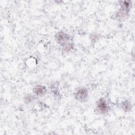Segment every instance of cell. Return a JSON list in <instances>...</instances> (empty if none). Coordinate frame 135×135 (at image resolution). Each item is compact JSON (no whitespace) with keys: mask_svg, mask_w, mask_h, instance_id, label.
Masks as SVG:
<instances>
[{"mask_svg":"<svg viewBox=\"0 0 135 135\" xmlns=\"http://www.w3.org/2000/svg\"><path fill=\"white\" fill-rule=\"evenodd\" d=\"M97 107L98 110L101 113H106L108 110V107L107 106L104 101H102V100L98 102Z\"/></svg>","mask_w":135,"mask_h":135,"instance_id":"cell-1","label":"cell"},{"mask_svg":"<svg viewBox=\"0 0 135 135\" xmlns=\"http://www.w3.org/2000/svg\"><path fill=\"white\" fill-rule=\"evenodd\" d=\"M34 92L37 95H42L44 93V89L41 86H37L34 88Z\"/></svg>","mask_w":135,"mask_h":135,"instance_id":"cell-2","label":"cell"},{"mask_svg":"<svg viewBox=\"0 0 135 135\" xmlns=\"http://www.w3.org/2000/svg\"><path fill=\"white\" fill-rule=\"evenodd\" d=\"M86 92L85 90H81L77 93V98H79L80 100L84 99L86 98Z\"/></svg>","mask_w":135,"mask_h":135,"instance_id":"cell-3","label":"cell"}]
</instances>
